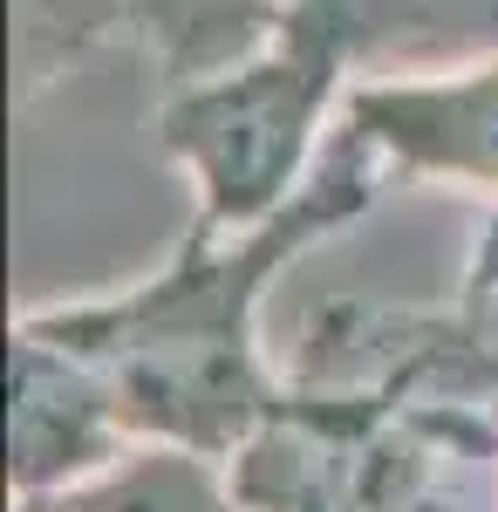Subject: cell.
<instances>
[{"label":"cell","instance_id":"7a4b0ae2","mask_svg":"<svg viewBox=\"0 0 498 512\" xmlns=\"http://www.w3.org/2000/svg\"><path fill=\"white\" fill-rule=\"evenodd\" d=\"M403 28H423V0H280L239 62L164 89L151 130L192 192L198 233L260 226L301 192Z\"/></svg>","mask_w":498,"mask_h":512},{"label":"cell","instance_id":"6da1fadb","mask_svg":"<svg viewBox=\"0 0 498 512\" xmlns=\"http://www.w3.org/2000/svg\"><path fill=\"white\" fill-rule=\"evenodd\" d=\"M383 192H396L389 171L342 123L314 178L273 219L239 233L185 226L178 253L151 274L21 308V321L110 376L137 444H185L232 465L287 403V369L267 349L273 280L294 274L314 246L362 226Z\"/></svg>","mask_w":498,"mask_h":512},{"label":"cell","instance_id":"52a82bcc","mask_svg":"<svg viewBox=\"0 0 498 512\" xmlns=\"http://www.w3.org/2000/svg\"><path fill=\"white\" fill-rule=\"evenodd\" d=\"M110 41H130L123 0H14V89H21V103L69 82Z\"/></svg>","mask_w":498,"mask_h":512},{"label":"cell","instance_id":"5b68a950","mask_svg":"<svg viewBox=\"0 0 498 512\" xmlns=\"http://www.w3.org/2000/svg\"><path fill=\"white\" fill-rule=\"evenodd\" d=\"M7 512H253L226 458H205L185 444H130L103 472L76 478L62 492L14 499Z\"/></svg>","mask_w":498,"mask_h":512},{"label":"cell","instance_id":"ba28073f","mask_svg":"<svg viewBox=\"0 0 498 512\" xmlns=\"http://www.w3.org/2000/svg\"><path fill=\"white\" fill-rule=\"evenodd\" d=\"M451 308H458L478 390L492 396L498 390V212H485V226H478V246H471V267H464V287Z\"/></svg>","mask_w":498,"mask_h":512},{"label":"cell","instance_id":"277c9868","mask_svg":"<svg viewBox=\"0 0 498 512\" xmlns=\"http://www.w3.org/2000/svg\"><path fill=\"white\" fill-rule=\"evenodd\" d=\"M137 444L110 376L14 315L7 328V499L62 492Z\"/></svg>","mask_w":498,"mask_h":512},{"label":"cell","instance_id":"3957f363","mask_svg":"<svg viewBox=\"0 0 498 512\" xmlns=\"http://www.w3.org/2000/svg\"><path fill=\"white\" fill-rule=\"evenodd\" d=\"M342 123L376 151L389 185H437L498 212V48L430 69H383L355 89Z\"/></svg>","mask_w":498,"mask_h":512},{"label":"cell","instance_id":"8992f818","mask_svg":"<svg viewBox=\"0 0 498 512\" xmlns=\"http://www.w3.org/2000/svg\"><path fill=\"white\" fill-rule=\"evenodd\" d=\"M273 14L280 0H123L130 41L151 55L164 89L239 62L273 28Z\"/></svg>","mask_w":498,"mask_h":512}]
</instances>
